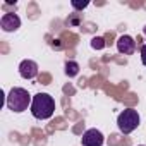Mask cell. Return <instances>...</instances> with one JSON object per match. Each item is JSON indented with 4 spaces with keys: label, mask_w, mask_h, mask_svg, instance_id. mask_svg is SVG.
<instances>
[{
    "label": "cell",
    "mask_w": 146,
    "mask_h": 146,
    "mask_svg": "<svg viewBox=\"0 0 146 146\" xmlns=\"http://www.w3.org/2000/svg\"><path fill=\"white\" fill-rule=\"evenodd\" d=\"M55 112V100L48 93H38L33 96L31 103V113L38 120H46Z\"/></svg>",
    "instance_id": "cell-1"
},
{
    "label": "cell",
    "mask_w": 146,
    "mask_h": 146,
    "mask_svg": "<svg viewBox=\"0 0 146 146\" xmlns=\"http://www.w3.org/2000/svg\"><path fill=\"white\" fill-rule=\"evenodd\" d=\"M9 110L16 112V113H21L28 108H31V103H33V98L31 95L28 93V90L24 88H12L7 95V100H5Z\"/></svg>",
    "instance_id": "cell-2"
},
{
    "label": "cell",
    "mask_w": 146,
    "mask_h": 146,
    "mask_svg": "<svg viewBox=\"0 0 146 146\" xmlns=\"http://www.w3.org/2000/svg\"><path fill=\"white\" fill-rule=\"evenodd\" d=\"M139 122H141V117H139L137 110H134V108H125L117 117V127L122 134H131L132 131H136Z\"/></svg>",
    "instance_id": "cell-3"
},
{
    "label": "cell",
    "mask_w": 146,
    "mask_h": 146,
    "mask_svg": "<svg viewBox=\"0 0 146 146\" xmlns=\"http://www.w3.org/2000/svg\"><path fill=\"white\" fill-rule=\"evenodd\" d=\"M0 26H2V29L5 33H12V31H17L21 28V19L17 14L14 12H7L2 16V19H0Z\"/></svg>",
    "instance_id": "cell-4"
},
{
    "label": "cell",
    "mask_w": 146,
    "mask_h": 146,
    "mask_svg": "<svg viewBox=\"0 0 146 146\" xmlns=\"http://www.w3.org/2000/svg\"><path fill=\"white\" fill-rule=\"evenodd\" d=\"M103 141L105 137L98 129H88L81 137L83 146H103Z\"/></svg>",
    "instance_id": "cell-5"
},
{
    "label": "cell",
    "mask_w": 146,
    "mask_h": 146,
    "mask_svg": "<svg viewBox=\"0 0 146 146\" xmlns=\"http://www.w3.org/2000/svg\"><path fill=\"white\" fill-rule=\"evenodd\" d=\"M19 74L24 79H35L38 76V64L35 60H23L19 65Z\"/></svg>",
    "instance_id": "cell-6"
},
{
    "label": "cell",
    "mask_w": 146,
    "mask_h": 146,
    "mask_svg": "<svg viewBox=\"0 0 146 146\" xmlns=\"http://www.w3.org/2000/svg\"><path fill=\"white\" fill-rule=\"evenodd\" d=\"M117 50H119L120 53H124V55H132L134 50H136V41H134V38H131V36H127V35L120 36V38L117 40Z\"/></svg>",
    "instance_id": "cell-7"
},
{
    "label": "cell",
    "mask_w": 146,
    "mask_h": 146,
    "mask_svg": "<svg viewBox=\"0 0 146 146\" xmlns=\"http://www.w3.org/2000/svg\"><path fill=\"white\" fill-rule=\"evenodd\" d=\"M65 74L69 76V78H74V76H78L79 74V64L78 62H67L65 64Z\"/></svg>",
    "instance_id": "cell-8"
},
{
    "label": "cell",
    "mask_w": 146,
    "mask_h": 146,
    "mask_svg": "<svg viewBox=\"0 0 146 146\" xmlns=\"http://www.w3.org/2000/svg\"><path fill=\"white\" fill-rule=\"evenodd\" d=\"M91 46H93V48H96V50L103 48V46H105L103 38H93V40H91Z\"/></svg>",
    "instance_id": "cell-9"
},
{
    "label": "cell",
    "mask_w": 146,
    "mask_h": 146,
    "mask_svg": "<svg viewBox=\"0 0 146 146\" xmlns=\"http://www.w3.org/2000/svg\"><path fill=\"white\" fill-rule=\"evenodd\" d=\"M70 5L74 7V9H86V7L90 5V2H76V0H72Z\"/></svg>",
    "instance_id": "cell-10"
},
{
    "label": "cell",
    "mask_w": 146,
    "mask_h": 146,
    "mask_svg": "<svg viewBox=\"0 0 146 146\" xmlns=\"http://www.w3.org/2000/svg\"><path fill=\"white\" fill-rule=\"evenodd\" d=\"M141 62H143V65H146V43L141 46Z\"/></svg>",
    "instance_id": "cell-11"
},
{
    "label": "cell",
    "mask_w": 146,
    "mask_h": 146,
    "mask_svg": "<svg viewBox=\"0 0 146 146\" xmlns=\"http://www.w3.org/2000/svg\"><path fill=\"white\" fill-rule=\"evenodd\" d=\"M141 146H143V144H141Z\"/></svg>",
    "instance_id": "cell-12"
}]
</instances>
